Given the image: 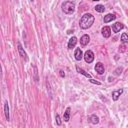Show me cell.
I'll list each match as a JSON object with an SVG mask.
<instances>
[{"instance_id":"cell-13","label":"cell","mask_w":128,"mask_h":128,"mask_svg":"<svg viewBox=\"0 0 128 128\" xmlns=\"http://www.w3.org/2000/svg\"><path fill=\"white\" fill-rule=\"evenodd\" d=\"M4 114H5L6 120L9 121L10 115H9V105H8V101H5V103H4Z\"/></svg>"},{"instance_id":"cell-6","label":"cell","mask_w":128,"mask_h":128,"mask_svg":"<svg viewBox=\"0 0 128 128\" xmlns=\"http://www.w3.org/2000/svg\"><path fill=\"white\" fill-rule=\"evenodd\" d=\"M101 33H102L104 38H109L111 36V28L108 26H104L101 29Z\"/></svg>"},{"instance_id":"cell-5","label":"cell","mask_w":128,"mask_h":128,"mask_svg":"<svg viewBox=\"0 0 128 128\" xmlns=\"http://www.w3.org/2000/svg\"><path fill=\"white\" fill-rule=\"evenodd\" d=\"M123 28H124V25H123L121 22H116V23H114V24L112 25V31H113L114 33L120 32V30H122Z\"/></svg>"},{"instance_id":"cell-19","label":"cell","mask_w":128,"mask_h":128,"mask_svg":"<svg viewBox=\"0 0 128 128\" xmlns=\"http://www.w3.org/2000/svg\"><path fill=\"white\" fill-rule=\"evenodd\" d=\"M55 119H56V124H57L58 126H60L62 122H61V118H60L59 114H56V116H55Z\"/></svg>"},{"instance_id":"cell-20","label":"cell","mask_w":128,"mask_h":128,"mask_svg":"<svg viewBox=\"0 0 128 128\" xmlns=\"http://www.w3.org/2000/svg\"><path fill=\"white\" fill-rule=\"evenodd\" d=\"M37 67L36 66H34V75H35V81L36 82H38V76H37Z\"/></svg>"},{"instance_id":"cell-18","label":"cell","mask_w":128,"mask_h":128,"mask_svg":"<svg viewBox=\"0 0 128 128\" xmlns=\"http://www.w3.org/2000/svg\"><path fill=\"white\" fill-rule=\"evenodd\" d=\"M121 42L122 43H127L128 42V37H127V34L126 33H123L121 35Z\"/></svg>"},{"instance_id":"cell-4","label":"cell","mask_w":128,"mask_h":128,"mask_svg":"<svg viewBox=\"0 0 128 128\" xmlns=\"http://www.w3.org/2000/svg\"><path fill=\"white\" fill-rule=\"evenodd\" d=\"M17 49H18V53H19V55L22 57V58H24L26 61L28 60V56H27V53L25 52V50H24V48H23V46L21 45V43H17Z\"/></svg>"},{"instance_id":"cell-16","label":"cell","mask_w":128,"mask_h":128,"mask_svg":"<svg viewBox=\"0 0 128 128\" xmlns=\"http://www.w3.org/2000/svg\"><path fill=\"white\" fill-rule=\"evenodd\" d=\"M89 121L92 124H98L99 123V118H98V116H96L95 114H93V115H91L89 117Z\"/></svg>"},{"instance_id":"cell-2","label":"cell","mask_w":128,"mask_h":128,"mask_svg":"<svg viewBox=\"0 0 128 128\" xmlns=\"http://www.w3.org/2000/svg\"><path fill=\"white\" fill-rule=\"evenodd\" d=\"M61 8L65 14H67V15L73 14L75 11V3L72 1H65L64 3H62Z\"/></svg>"},{"instance_id":"cell-24","label":"cell","mask_w":128,"mask_h":128,"mask_svg":"<svg viewBox=\"0 0 128 128\" xmlns=\"http://www.w3.org/2000/svg\"><path fill=\"white\" fill-rule=\"evenodd\" d=\"M93 1H99V0H93Z\"/></svg>"},{"instance_id":"cell-12","label":"cell","mask_w":128,"mask_h":128,"mask_svg":"<svg viewBox=\"0 0 128 128\" xmlns=\"http://www.w3.org/2000/svg\"><path fill=\"white\" fill-rule=\"evenodd\" d=\"M74 56H75V59L77 61H80L82 58H83V52L80 48H76L75 49V52H74Z\"/></svg>"},{"instance_id":"cell-3","label":"cell","mask_w":128,"mask_h":128,"mask_svg":"<svg viewBox=\"0 0 128 128\" xmlns=\"http://www.w3.org/2000/svg\"><path fill=\"white\" fill-rule=\"evenodd\" d=\"M83 57H84V59H85V61L87 63H92L94 61V53L91 50H87L83 54Z\"/></svg>"},{"instance_id":"cell-15","label":"cell","mask_w":128,"mask_h":128,"mask_svg":"<svg viewBox=\"0 0 128 128\" xmlns=\"http://www.w3.org/2000/svg\"><path fill=\"white\" fill-rule=\"evenodd\" d=\"M70 111H71L70 107H67V108H66V110H65V112H64L63 120H64L65 122H68V121H69V119H70Z\"/></svg>"},{"instance_id":"cell-21","label":"cell","mask_w":128,"mask_h":128,"mask_svg":"<svg viewBox=\"0 0 128 128\" xmlns=\"http://www.w3.org/2000/svg\"><path fill=\"white\" fill-rule=\"evenodd\" d=\"M89 81H90L91 83H93V84H96V85H100V84H101L99 81H97V80H94V79H92V78H89Z\"/></svg>"},{"instance_id":"cell-9","label":"cell","mask_w":128,"mask_h":128,"mask_svg":"<svg viewBox=\"0 0 128 128\" xmlns=\"http://www.w3.org/2000/svg\"><path fill=\"white\" fill-rule=\"evenodd\" d=\"M123 93V89H118V90H114L112 92V99L114 101H117L120 97V95Z\"/></svg>"},{"instance_id":"cell-22","label":"cell","mask_w":128,"mask_h":128,"mask_svg":"<svg viewBox=\"0 0 128 128\" xmlns=\"http://www.w3.org/2000/svg\"><path fill=\"white\" fill-rule=\"evenodd\" d=\"M59 74H60L61 77H65V73H64L63 70H60V71H59Z\"/></svg>"},{"instance_id":"cell-14","label":"cell","mask_w":128,"mask_h":128,"mask_svg":"<svg viewBox=\"0 0 128 128\" xmlns=\"http://www.w3.org/2000/svg\"><path fill=\"white\" fill-rule=\"evenodd\" d=\"M76 70H77V72H78V73L82 74V75H83V76H85L86 78H88V79H89V78H92V77H91V75H90L89 73H87L85 70H83V69H82V68H80L79 66H76Z\"/></svg>"},{"instance_id":"cell-17","label":"cell","mask_w":128,"mask_h":128,"mask_svg":"<svg viewBox=\"0 0 128 128\" xmlns=\"http://www.w3.org/2000/svg\"><path fill=\"white\" fill-rule=\"evenodd\" d=\"M95 10H96L97 12H99V13H103V12H104V10H105V7H104V5L98 4V5H96V6H95Z\"/></svg>"},{"instance_id":"cell-23","label":"cell","mask_w":128,"mask_h":128,"mask_svg":"<svg viewBox=\"0 0 128 128\" xmlns=\"http://www.w3.org/2000/svg\"><path fill=\"white\" fill-rule=\"evenodd\" d=\"M2 74V67H1V63H0V75Z\"/></svg>"},{"instance_id":"cell-25","label":"cell","mask_w":128,"mask_h":128,"mask_svg":"<svg viewBox=\"0 0 128 128\" xmlns=\"http://www.w3.org/2000/svg\"><path fill=\"white\" fill-rule=\"evenodd\" d=\"M30 1H34V0H30Z\"/></svg>"},{"instance_id":"cell-11","label":"cell","mask_w":128,"mask_h":128,"mask_svg":"<svg viewBox=\"0 0 128 128\" xmlns=\"http://www.w3.org/2000/svg\"><path fill=\"white\" fill-rule=\"evenodd\" d=\"M76 44H77V38H76L75 36H72V37L69 39V41H68V49L74 48V47L76 46Z\"/></svg>"},{"instance_id":"cell-10","label":"cell","mask_w":128,"mask_h":128,"mask_svg":"<svg viewBox=\"0 0 128 128\" xmlns=\"http://www.w3.org/2000/svg\"><path fill=\"white\" fill-rule=\"evenodd\" d=\"M89 41H90V37H89V35H87V34H84V35L80 38V44H81L82 46H86V45L89 43Z\"/></svg>"},{"instance_id":"cell-8","label":"cell","mask_w":128,"mask_h":128,"mask_svg":"<svg viewBox=\"0 0 128 128\" xmlns=\"http://www.w3.org/2000/svg\"><path fill=\"white\" fill-rule=\"evenodd\" d=\"M115 19H116V15L115 14H112V13H109V14H107V15L104 16L103 21H104V23H109V22H112Z\"/></svg>"},{"instance_id":"cell-7","label":"cell","mask_w":128,"mask_h":128,"mask_svg":"<svg viewBox=\"0 0 128 128\" xmlns=\"http://www.w3.org/2000/svg\"><path fill=\"white\" fill-rule=\"evenodd\" d=\"M95 71L99 74V75H102V74H104V72H105V69H104V66H103V64L101 63V62H98V63H96V65H95Z\"/></svg>"},{"instance_id":"cell-1","label":"cell","mask_w":128,"mask_h":128,"mask_svg":"<svg viewBox=\"0 0 128 128\" xmlns=\"http://www.w3.org/2000/svg\"><path fill=\"white\" fill-rule=\"evenodd\" d=\"M95 21V17L90 14V13H85L81 18H80V21H79V26L81 29H88L90 28L93 23Z\"/></svg>"}]
</instances>
